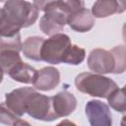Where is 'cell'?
<instances>
[{
    "label": "cell",
    "mask_w": 126,
    "mask_h": 126,
    "mask_svg": "<svg viewBox=\"0 0 126 126\" xmlns=\"http://www.w3.org/2000/svg\"><path fill=\"white\" fill-rule=\"evenodd\" d=\"M38 9L26 0H8L1 9V36H13L22 28L32 26L37 19Z\"/></svg>",
    "instance_id": "obj_1"
},
{
    "label": "cell",
    "mask_w": 126,
    "mask_h": 126,
    "mask_svg": "<svg viewBox=\"0 0 126 126\" xmlns=\"http://www.w3.org/2000/svg\"><path fill=\"white\" fill-rule=\"evenodd\" d=\"M75 86L78 91L84 94L102 98H107L118 88L116 83L111 79L90 72L79 74L75 78Z\"/></svg>",
    "instance_id": "obj_2"
},
{
    "label": "cell",
    "mask_w": 126,
    "mask_h": 126,
    "mask_svg": "<svg viewBox=\"0 0 126 126\" xmlns=\"http://www.w3.org/2000/svg\"><path fill=\"white\" fill-rule=\"evenodd\" d=\"M71 45V39L67 34L61 32L53 34L49 38L44 39L42 43L40 50L41 60L50 64L63 63L64 57Z\"/></svg>",
    "instance_id": "obj_3"
},
{
    "label": "cell",
    "mask_w": 126,
    "mask_h": 126,
    "mask_svg": "<svg viewBox=\"0 0 126 126\" xmlns=\"http://www.w3.org/2000/svg\"><path fill=\"white\" fill-rule=\"evenodd\" d=\"M26 112L37 120L52 121L57 119L52 107V97L38 94L35 91L28 98Z\"/></svg>",
    "instance_id": "obj_4"
},
{
    "label": "cell",
    "mask_w": 126,
    "mask_h": 126,
    "mask_svg": "<svg viewBox=\"0 0 126 126\" xmlns=\"http://www.w3.org/2000/svg\"><path fill=\"white\" fill-rule=\"evenodd\" d=\"M43 11L44 15L39 21V28L41 32L50 36L60 33L65 25L68 24V16L58 9L54 2L49 3Z\"/></svg>",
    "instance_id": "obj_5"
},
{
    "label": "cell",
    "mask_w": 126,
    "mask_h": 126,
    "mask_svg": "<svg viewBox=\"0 0 126 126\" xmlns=\"http://www.w3.org/2000/svg\"><path fill=\"white\" fill-rule=\"evenodd\" d=\"M89 68L99 74L113 73L115 68V60L111 51H107L101 48L94 49L88 58Z\"/></svg>",
    "instance_id": "obj_6"
},
{
    "label": "cell",
    "mask_w": 126,
    "mask_h": 126,
    "mask_svg": "<svg viewBox=\"0 0 126 126\" xmlns=\"http://www.w3.org/2000/svg\"><path fill=\"white\" fill-rule=\"evenodd\" d=\"M86 114L93 126H110L111 113L108 105L100 100H90L86 104Z\"/></svg>",
    "instance_id": "obj_7"
},
{
    "label": "cell",
    "mask_w": 126,
    "mask_h": 126,
    "mask_svg": "<svg viewBox=\"0 0 126 126\" xmlns=\"http://www.w3.org/2000/svg\"><path fill=\"white\" fill-rule=\"evenodd\" d=\"M34 90L32 88H20L6 94L5 95V105L15 113L17 116L21 117L26 113V106L28 98Z\"/></svg>",
    "instance_id": "obj_8"
},
{
    "label": "cell",
    "mask_w": 126,
    "mask_h": 126,
    "mask_svg": "<svg viewBox=\"0 0 126 126\" xmlns=\"http://www.w3.org/2000/svg\"><path fill=\"white\" fill-rule=\"evenodd\" d=\"M52 97V107L57 118L68 116L77 106V99L73 94L64 91L58 93Z\"/></svg>",
    "instance_id": "obj_9"
},
{
    "label": "cell",
    "mask_w": 126,
    "mask_h": 126,
    "mask_svg": "<svg viewBox=\"0 0 126 126\" xmlns=\"http://www.w3.org/2000/svg\"><path fill=\"white\" fill-rule=\"evenodd\" d=\"M126 10V0H96L92 13L96 18H106L113 14H121Z\"/></svg>",
    "instance_id": "obj_10"
},
{
    "label": "cell",
    "mask_w": 126,
    "mask_h": 126,
    "mask_svg": "<svg viewBox=\"0 0 126 126\" xmlns=\"http://www.w3.org/2000/svg\"><path fill=\"white\" fill-rule=\"evenodd\" d=\"M60 81L59 71L54 67H44L37 72V77L33 86L39 91H50L54 89Z\"/></svg>",
    "instance_id": "obj_11"
},
{
    "label": "cell",
    "mask_w": 126,
    "mask_h": 126,
    "mask_svg": "<svg viewBox=\"0 0 126 126\" xmlns=\"http://www.w3.org/2000/svg\"><path fill=\"white\" fill-rule=\"evenodd\" d=\"M68 25L76 32H86L94 26V16L91 10L84 8L68 18Z\"/></svg>",
    "instance_id": "obj_12"
},
{
    "label": "cell",
    "mask_w": 126,
    "mask_h": 126,
    "mask_svg": "<svg viewBox=\"0 0 126 126\" xmlns=\"http://www.w3.org/2000/svg\"><path fill=\"white\" fill-rule=\"evenodd\" d=\"M37 70L23 61L16 64L9 72L8 75L15 81L24 84H32L35 82L37 77Z\"/></svg>",
    "instance_id": "obj_13"
},
{
    "label": "cell",
    "mask_w": 126,
    "mask_h": 126,
    "mask_svg": "<svg viewBox=\"0 0 126 126\" xmlns=\"http://www.w3.org/2000/svg\"><path fill=\"white\" fill-rule=\"evenodd\" d=\"M44 41V38L41 36H30L28 37L22 46V51L24 55L32 60L34 61H40V50L42 43Z\"/></svg>",
    "instance_id": "obj_14"
},
{
    "label": "cell",
    "mask_w": 126,
    "mask_h": 126,
    "mask_svg": "<svg viewBox=\"0 0 126 126\" xmlns=\"http://www.w3.org/2000/svg\"><path fill=\"white\" fill-rule=\"evenodd\" d=\"M108 104L118 112H126V85L114 90L107 97Z\"/></svg>",
    "instance_id": "obj_15"
},
{
    "label": "cell",
    "mask_w": 126,
    "mask_h": 126,
    "mask_svg": "<svg viewBox=\"0 0 126 126\" xmlns=\"http://www.w3.org/2000/svg\"><path fill=\"white\" fill-rule=\"evenodd\" d=\"M0 56H1V66L4 74H8V72L16 64L22 61L19 55V51L16 50H10V49L1 50Z\"/></svg>",
    "instance_id": "obj_16"
},
{
    "label": "cell",
    "mask_w": 126,
    "mask_h": 126,
    "mask_svg": "<svg viewBox=\"0 0 126 126\" xmlns=\"http://www.w3.org/2000/svg\"><path fill=\"white\" fill-rule=\"evenodd\" d=\"M55 6L65 13L68 18L76 12L85 8L84 0H57L54 1Z\"/></svg>",
    "instance_id": "obj_17"
},
{
    "label": "cell",
    "mask_w": 126,
    "mask_h": 126,
    "mask_svg": "<svg viewBox=\"0 0 126 126\" xmlns=\"http://www.w3.org/2000/svg\"><path fill=\"white\" fill-rule=\"evenodd\" d=\"M85 56H86V52H85L84 48H82L78 45L72 44L70 46V48L68 49L65 57H64L63 63L72 64V65H79L84 61Z\"/></svg>",
    "instance_id": "obj_18"
},
{
    "label": "cell",
    "mask_w": 126,
    "mask_h": 126,
    "mask_svg": "<svg viewBox=\"0 0 126 126\" xmlns=\"http://www.w3.org/2000/svg\"><path fill=\"white\" fill-rule=\"evenodd\" d=\"M110 51L113 54L115 60V68L113 73L114 74L123 73L126 70V47L123 45H119V46H115Z\"/></svg>",
    "instance_id": "obj_19"
},
{
    "label": "cell",
    "mask_w": 126,
    "mask_h": 126,
    "mask_svg": "<svg viewBox=\"0 0 126 126\" xmlns=\"http://www.w3.org/2000/svg\"><path fill=\"white\" fill-rule=\"evenodd\" d=\"M0 121L2 124H7V125H24L27 124L29 125L28 122L21 120L19 116H17L15 113H13L11 110L8 109V107L5 105V103L1 104L0 108Z\"/></svg>",
    "instance_id": "obj_20"
},
{
    "label": "cell",
    "mask_w": 126,
    "mask_h": 126,
    "mask_svg": "<svg viewBox=\"0 0 126 126\" xmlns=\"http://www.w3.org/2000/svg\"><path fill=\"white\" fill-rule=\"evenodd\" d=\"M22 42L20 33H17L13 36H1V50L10 49L20 51L22 49Z\"/></svg>",
    "instance_id": "obj_21"
},
{
    "label": "cell",
    "mask_w": 126,
    "mask_h": 126,
    "mask_svg": "<svg viewBox=\"0 0 126 126\" xmlns=\"http://www.w3.org/2000/svg\"><path fill=\"white\" fill-rule=\"evenodd\" d=\"M54 1H57V0H34L33 1V4L35 5V7L39 10V11H43L44 8L51 2H54Z\"/></svg>",
    "instance_id": "obj_22"
},
{
    "label": "cell",
    "mask_w": 126,
    "mask_h": 126,
    "mask_svg": "<svg viewBox=\"0 0 126 126\" xmlns=\"http://www.w3.org/2000/svg\"><path fill=\"white\" fill-rule=\"evenodd\" d=\"M122 36H123V40L126 42V23L124 24L123 29H122Z\"/></svg>",
    "instance_id": "obj_23"
},
{
    "label": "cell",
    "mask_w": 126,
    "mask_h": 126,
    "mask_svg": "<svg viewBox=\"0 0 126 126\" xmlns=\"http://www.w3.org/2000/svg\"><path fill=\"white\" fill-rule=\"evenodd\" d=\"M120 124L123 125V126L126 125V115H124V116L122 117V120H121V123H120Z\"/></svg>",
    "instance_id": "obj_24"
}]
</instances>
